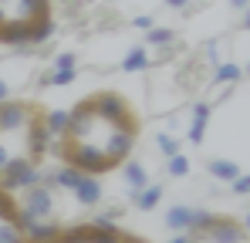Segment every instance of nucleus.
I'll use <instances>...</instances> for the list:
<instances>
[{
	"label": "nucleus",
	"instance_id": "423d86ee",
	"mask_svg": "<svg viewBox=\"0 0 250 243\" xmlns=\"http://www.w3.org/2000/svg\"><path fill=\"white\" fill-rule=\"evenodd\" d=\"M71 196L78 206H98L102 202V182H98V176H91V172H82L78 176V182H75V189H71Z\"/></svg>",
	"mask_w": 250,
	"mask_h": 243
},
{
	"label": "nucleus",
	"instance_id": "9b49d317",
	"mask_svg": "<svg viewBox=\"0 0 250 243\" xmlns=\"http://www.w3.org/2000/svg\"><path fill=\"white\" fill-rule=\"evenodd\" d=\"M207 169H209V176H213V179H220V182H227V186L240 176V165H237V162H230V159H209Z\"/></svg>",
	"mask_w": 250,
	"mask_h": 243
},
{
	"label": "nucleus",
	"instance_id": "1a4fd4ad",
	"mask_svg": "<svg viewBox=\"0 0 250 243\" xmlns=\"http://www.w3.org/2000/svg\"><path fill=\"white\" fill-rule=\"evenodd\" d=\"M166 226L172 233H189V226H193V206H172L166 213Z\"/></svg>",
	"mask_w": 250,
	"mask_h": 243
},
{
	"label": "nucleus",
	"instance_id": "6e6552de",
	"mask_svg": "<svg viewBox=\"0 0 250 243\" xmlns=\"http://www.w3.org/2000/svg\"><path fill=\"white\" fill-rule=\"evenodd\" d=\"M209 108L207 101H200V105H193V119H189V132H186V139L193 142V145H200L203 142V135H207V122H209Z\"/></svg>",
	"mask_w": 250,
	"mask_h": 243
},
{
	"label": "nucleus",
	"instance_id": "39448f33",
	"mask_svg": "<svg viewBox=\"0 0 250 243\" xmlns=\"http://www.w3.org/2000/svg\"><path fill=\"white\" fill-rule=\"evenodd\" d=\"M0 243H27L17 220V196L0 186Z\"/></svg>",
	"mask_w": 250,
	"mask_h": 243
},
{
	"label": "nucleus",
	"instance_id": "a211bd4d",
	"mask_svg": "<svg viewBox=\"0 0 250 243\" xmlns=\"http://www.w3.org/2000/svg\"><path fill=\"white\" fill-rule=\"evenodd\" d=\"M156 149L169 159V156H176V152H179V139H176V135H169V132H159V135H156Z\"/></svg>",
	"mask_w": 250,
	"mask_h": 243
},
{
	"label": "nucleus",
	"instance_id": "393cba45",
	"mask_svg": "<svg viewBox=\"0 0 250 243\" xmlns=\"http://www.w3.org/2000/svg\"><path fill=\"white\" fill-rule=\"evenodd\" d=\"M230 3H233V7H240V10H247V7H250V0H230Z\"/></svg>",
	"mask_w": 250,
	"mask_h": 243
},
{
	"label": "nucleus",
	"instance_id": "cd10ccee",
	"mask_svg": "<svg viewBox=\"0 0 250 243\" xmlns=\"http://www.w3.org/2000/svg\"><path fill=\"white\" fill-rule=\"evenodd\" d=\"M38 243H58V237H54V240H38Z\"/></svg>",
	"mask_w": 250,
	"mask_h": 243
},
{
	"label": "nucleus",
	"instance_id": "f03ea898",
	"mask_svg": "<svg viewBox=\"0 0 250 243\" xmlns=\"http://www.w3.org/2000/svg\"><path fill=\"white\" fill-rule=\"evenodd\" d=\"M54 38L51 0H0V44L41 47Z\"/></svg>",
	"mask_w": 250,
	"mask_h": 243
},
{
	"label": "nucleus",
	"instance_id": "f3484780",
	"mask_svg": "<svg viewBox=\"0 0 250 243\" xmlns=\"http://www.w3.org/2000/svg\"><path fill=\"white\" fill-rule=\"evenodd\" d=\"M75 78H78V68H68V71H54V68H51V75H44L41 84H58V88H64V84H71Z\"/></svg>",
	"mask_w": 250,
	"mask_h": 243
},
{
	"label": "nucleus",
	"instance_id": "a878e982",
	"mask_svg": "<svg viewBox=\"0 0 250 243\" xmlns=\"http://www.w3.org/2000/svg\"><path fill=\"white\" fill-rule=\"evenodd\" d=\"M240 226H244V230L250 233V213H244V223H240Z\"/></svg>",
	"mask_w": 250,
	"mask_h": 243
},
{
	"label": "nucleus",
	"instance_id": "aec40b11",
	"mask_svg": "<svg viewBox=\"0 0 250 243\" xmlns=\"http://www.w3.org/2000/svg\"><path fill=\"white\" fill-rule=\"evenodd\" d=\"M230 189H233L237 196H250V176H244V172H240V176L230 182Z\"/></svg>",
	"mask_w": 250,
	"mask_h": 243
},
{
	"label": "nucleus",
	"instance_id": "20e7f679",
	"mask_svg": "<svg viewBox=\"0 0 250 243\" xmlns=\"http://www.w3.org/2000/svg\"><path fill=\"white\" fill-rule=\"evenodd\" d=\"M244 243L247 240V230L237 223V220H230V216H213V223H209L207 230H200V233H193V243Z\"/></svg>",
	"mask_w": 250,
	"mask_h": 243
},
{
	"label": "nucleus",
	"instance_id": "b1692460",
	"mask_svg": "<svg viewBox=\"0 0 250 243\" xmlns=\"http://www.w3.org/2000/svg\"><path fill=\"white\" fill-rule=\"evenodd\" d=\"M169 7H176V10H183V7H186V3H189V0H166Z\"/></svg>",
	"mask_w": 250,
	"mask_h": 243
},
{
	"label": "nucleus",
	"instance_id": "412c9836",
	"mask_svg": "<svg viewBox=\"0 0 250 243\" xmlns=\"http://www.w3.org/2000/svg\"><path fill=\"white\" fill-rule=\"evenodd\" d=\"M132 24H135V27H139V31H152V27H156V20H152V17H149V14H146V17H135V20H132Z\"/></svg>",
	"mask_w": 250,
	"mask_h": 243
},
{
	"label": "nucleus",
	"instance_id": "f8f14e48",
	"mask_svg": "<svg viewBox=\"0 0 250 243\" xmlns=\"http://www.w3.org/2000/svg\"><path fill=\"white\" fill-rule=\"evenodd\" d=\"M132 200H135V206H139V209H156V206L163 202V186L149 182V186L135 189V193H132Z\"/></svg>",
	"mask_w": 250,
	"mask_h": 243
},
{
	"label": "nucleus",
	"instance_id": "6ab92c4d",
	"mask_svg": "<svg viewBox=\"0 0 250 243\" xmlns=\"http://www.w3.org/2000/svg\"><path fill=\"white\" fill-rule=\"evenodd\" d=\"M68 68H78V58H75L71 51H61V54L54 58V71H68Z\"/></svg>",
	"mask_w": 250,
	"mask_h": 243
},
{
	"label": "nucleus",
	"instance_id": "c85d7f7f",
	"mask_svg": "<svg viewBox=\"0 0 250 243\" xmlns=\"http://www.w3.org/2000/svg\"><path fill=\"white\" fill-rule=\"evenodd\" d=\"M247 71H250V68H247Z\"/></svg>",
	"mask_w": 250,
	"mask_h": 243
},
{
	"label": "nucleus",
	"instance_id": "5701e85b",
	"mask_svg": "<svg viewBox=\"0 0 250 243\" xmlns=\"http://www.w3.org/2000/svg\"><path fill=\"white\" fill-rule=\"evenodd\" d=\"M169 243H193V237H186V233H179V237H172Z\"/></svg>",
	"mask_w": 250,
	"mask_h": 243
},
{
	"label": "nucleus",
	"instance_id": "2eb2a0df",
	"mask_svg": "<svg viewBox=\"0 0 250 243\" xmlns=\"http://www.w3.org/2000/svg\"><path fill=\"white\" fill-rule=\"evenodd\" d=\"M240 75H244V71H240L237 64H230V61H227V64H216V75H213V81L230 88V84H237V81H240Z\"/></svg>",
	"mask_w": 250,
	"mask_h": 243
},
{
	"label": "nucleus",
	"instance_id": "bb28decb",
	"mask_svg": "<svg viewBox=\"0 0 250 243\" xmlns=\"http://www.w3.org/2000/svg\"><path fill=\"white\" fill-rule=\"evenodd\" d=\"M244 27H250V7H247V14H244Z\"/></svg>",
	"mask_w": 250,
	"mask_h": 243
},
{
	"label": "nucleus",
	"instance_id": "4468645a",
	"mask_svg": "<svg viewBox=\"0 0 250 243\" xmlns=\"http://www.w3.org/2000/svg\"><path fill=\"white\" fill-rule=\"evenodd\" d=\"M172 40H176L172 27H152V31H146V44L149 47H169Z\"/></svg>",
	"mask_w": 250,
	"mask_h": 243
},
{
	"label": "nucleus",
	"instance_id": "0eeeda50",
	"mask_svg": "<svg viewBox=\"0 0 250 243\" xmlns=\"http://www.w3.org/2000/svg\"><path fill=\"white\" fill-rule=\"evenodd\" d=\"M41 119H44V128L54 135V142H61L64 132H68V125H71V108H47ZM54 149H58V145H54ZM51 156H54V152H51Z\"/></svg>",
	"mask_w": 250,
	"mask_h": 243
},
{
	"label": "nucleus",
	"instance_id": "7ed1b4c3",
	"mask_svg": "<svg viewBox=\"0 0 250 243\" xmlns=\"http://www.w3.org/2000/svg\"><path fill=\"white\" fill-rule=\"evenodd\" d=\"M47 179V172L41 169V162H31V159H21L14 162L3 176H0V186L7 189V193H24V189H31V186H38V182H44Z\"/></svg>",
	"mask_w": 250,
	"mask_h": 243
},
{
	"label": "nucleus",
	"instance_id": "4be33fe9",
	"mask_svg": "<svg viewBox=\"0 0 250 243\" xmlns=\"http://www.w3.org/2000/svg\"><path fill=\"white\" fill-rule=\"evenodd\" d=\"M7 98H10V84L0 78V101H7Z\"/></svg>",
	"mask_w": 250,
	"mask_h": 243
},
{
	"label": "nucleus",
	"instance_id": "ddd939ff",
	"mask_svg": "<svg viewBox=\"0 0 250 243\" xmlns=\"http://www.w3.org/2000/svg\"><path fill=\"white\" fill-rule=\"evenodd\" d=\"M152 64V58L146 54V47H132L128 54H125V61H122V71H128V75H139V71H146Z\"/></svg>",
	"mask_w": 250,
	"mask_h": 243
},
{
	"label": "nucleus",
	"instance_id": "dca6fc26",
	"mask_svg": "<svg viewBox=\"0 0 250 243\" xmlns=\"http://www.w3.org/2000/svg\"><path fill=\"white\" fill-rule=\"evenodd\" d=\"M166 172L172 176V179H183V176H189V159H186L183 152L169 156V162H166Z\"/></svg>",
	"mask_w": 250,
	"mask_h": 243
},
{
	"label": "nucleus",
	"instance_id": "9d476101",
	"mask_svg": "<svg viewBox=\"0 0 250 243\" xmlns=\"http://www.w3.org/2000/svg\"><path fill=\"white\" fill-rule=\"evenodd\" d=\"M122 179L128 182V189L135 193V189H142V186H149V169L142 165V162H122Z\"/></svg>",
	"mask_w": 250,
	"mask_h": 243
},
{
	"label": "nucleus",
	"instance_id": "f257e3e1",
	"mask_svg": "<svg viewBox=\"0 0 250 243\" xmlns=\"http://www.w3.org/2000/svg\"><path fill=\"white\" fill-rule=\"evenodd\" d=\"M135 139L139 119L128 108V101L115 91H98L71 108V125L58 142L54 156L75 165L78 172L102 176L132 156Z\"/></svg>",
	"mask_w": 250,
	"mask_h": 243
}]
</instances>
